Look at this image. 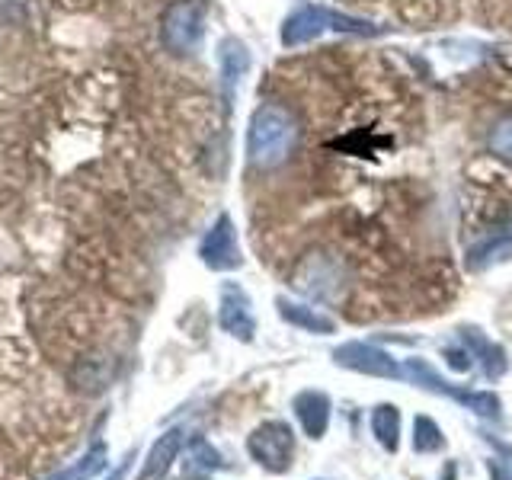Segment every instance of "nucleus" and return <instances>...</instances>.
<instances>
[{
	"label": "nucleus",
	"instance_id": "obj_6",
	"mask_svg": "<svg viewBox=\"0 0 512 480\" xmlns=\"http://www.w3.org/2000/svg\"><path fill=\"white\" fill-rule=\"evenodd\" d=\"M404 375H410L416 384H423V388H429V391L452 394L455 400H461V404H468V407H471V410H477L480 416H496V413H500V400H496L493 394H484V391H458V388H452V384L442 381L436 372H432V368H429L423 359L407 362Z\"/></svg>",
	"mask_w": 512,
	"mask_h": 480
},
{
	"label": "nucleus",
	"instance_id": "obj_13",
	"mask_svg": "<svg viewBox=\"0 0 512 480\" xmlns=\"http://www.w3.org/2000/svg\"><path fill=\"white\" fill-rule=\"evenodd\" d=\"M183 448V429H170L167 436H160L151 448L148 461H144V468L138 474V480H154V477H164L167 468L173 464V458L180 455Z\"/></svg>",
	"mask_w": 512,
	"mask_h": 480
},
{
	"label": "nucleus",
	"instance_id": "obj_18",
	"mask_svg": "<svg viewBox=\"0 0 512 480\" xmlns=\"http://www.w3.org/2000/svg\"><path fill=\"white\" fill-rule=\"evenodd\" d=\"M487 148L500 160H509V164H512V112H506V116H500L490 125Z\"/></svg>",
	"mask_w": 512,
	"mask_h": 480
},
{
	"label": "nucleus",
	"instance_id": "obj_5",
	"mask_svg": "<svg viewBox=\"0 0 512 480\" xmlns=\"http://www.w3.org/2000/svg\"><path fill=\"white\" fill-rule=\"evenodd\" d=\"M247 445H250V455L272 474H282V471H288V464H292L295 436H292V426L282 423V420L263 423L250 436Z\"/></svg>",
	"mask_w": 512,
	"mask_h": 480
},
{
	"label": "nucleus",
	"instance_id": "obj_15",
	"mask_svg": "<svg viewBox=\"0 0 512 480\" xmlns=\"http://www.w3.org/2000/svg\"><path fill=\"white\" fill-rule=\"evenodd\" d=\"M372 432L378 436V442L388 448V452H397V436H400V413L394 404H381L372 413Z\"/></svg>",
	"mask_w": 512,
	"mask_h": 480
},
{
	"label": "nucleus",
	"instance_id": "obj_21",
	"mask_svg": "<svg viewBox=\"0 0 512 480\" xmlns=\"http://www.w3.org/2000/svg\"><path fill=\"white\" fill-rule=\"evenodd\" d=\"M493 480H512V461H490Z\"/></svg>",
	"mask_w": 512,
	"mask_h": 480
},
{
	"label": "nucleus",
	"instance_id": "obj_20",
	"mask_svg": "<svg viewBox=\"0 0 512 480\" xmlns=\"http://www.w3.org/2000/svg\"><path fill=\"white\" fill-rule=\"evenodd\" d=\"M218 455L212 452V448H208L202 439L192 445V468H218Z\"/></svg>",
	"mask_w": 512,
	"mask_h": 480
},
{
	"label": "nucleus",
	"instance_id": "obj_3",
	"mask_svg": "<svg viewBox=\"0 0 512 480\" xmlns=\"http://www.w3.org/2000/svg\"><path fill=\"white\" fill-rule=\"evenodd\" d=\"M205 7L199 0H173L160 13V42L170 55H192L202 42Z\"/></svg>",
	"mask_w": 512,
	"mask_h": 480
},
{
	"label": "nucleus",
	"instance_id": "obj_22",
	"mask_svg": "<svg viewBox=\"0 0 512 480\" xmlns=\"http://www.w3.org/2000/svg\"><path fill=\"white\" fill-rule=\"evenodd\" d=\"M442 480H455V464H445V477Z\"/></svg>",
	"mask_w": 512,
	"mask_h": 480
},
{
	"label": "nucleus",
	"instance_id": "obj_11",
	"mask_svg": "<svg viewBox=\"0 0 512 480\" xmlns=\"http://www.w3.org/2000/svg\"><path fill=\"white\" fill-rule=\"evenodd\" d=\"M247 68H250L247 45L237 39H224L221 42V80H224V100H228V109L234 100V87L240 84V77L247 74Z\"/></svg>",
	"mask_w": 512,
	"mask_h": 480
},
{
	"label": "nucleus",
	"instance_id": "obj_9",
	"mask_svg": "<svg viewBox=\"0 0 512 480\" xmlns=\"http://www.w3.org/2000/svg\"><path fill=\"white\" fill-rule=\"evenodd\" d=\"M221 327L240 336V340H253V330H256V320L250 311V301L240 288L228 285L221 295Z\"/></svg>",
	"mask_w": 512,
	"mask_h": 480
},
{
	"label": "nucleus",
	"instance_id": "obj_1",
	"mask_svg": "<svg viewBox=\"0 0 512 480\" xmlns=\"http://www.w3.org/2000/svg\"><path fill=\"white\" fill-rule=\"evenodd\" d=\"M301 141L298 119L279 103H263L247 128V157L256 170H276L295 154Z\"/></svg>",
	"mask_w": 512,
	"mask_h": 480
},
{
	"label": "nucleus",
	"instance_id": "obj_8",
	"mask_svg": "<svg viewBox=\"0 0 512 480\" xmlns=\"http://www.w3.org/2000/svg\"><path fill=\"white\" fill-rule=\"evenodd\" d=\"M336 356V365L343 368H352V372H362V375H375V378H397L400 368L397 362L388 356V352H381L375 346H365V343H346L333 352Z\"/></svg>",
	"mask_w": 512,
	"mask_h": 480
},
{
	"label": "nucleus",
	"instance_id": "obj_19",
	"mask_svg": "<svg viewBox=\"0 0 512 480\" xmlns=\"http://www.w3.org/2000/svg\"><path fill=\"white\" fill-rule=\"evenodd\" d=\"M442 429L429 420V416H416V423H413V448L416 452H439L442 448Z\"/></svg>",
	"mask_w": 512,
	"mask_h": 480
},
{
	"label": "nucleus",
	"instance_id": "obj_2",
	"mask_svg": "<svg viewBox=\"0 0 512 480\" xmlns=\"http://www.w3.org/2000/svg\"><path fill=\"white\" fill-rule=\"evenodd\" d=\"M327 29H336V32H356V36H378V32H381L375 23L356 20V16L336 13V10L320 7V4H304V7H298V10L285 20V26H282V45H288V48L304 45V42L317 39L320 32H327Z\"/></svg>",
	"mask_w": 512,
	"mask_h": 480
},
{
	"label": "nucleus",
	"instance_id": "obj_23",
	"mask_svg": "<svg viewBox=\"0 0 512 480\" xmlns=\"http://www.w3.org/2000/svg\"><path fill=\"white\" fill-rule=\"evenodd\" d=\"M122 474H125V464H122V468H119V471H116V474H112V477H109V480H122Z\"/></svg>",
	"mask_w": 512,
	"mask_h": 480
},
{
	"label": "nucleus",
	"instance_id": "obj_7",
	"mask_svg": "<svg viewBox=\"0 0 512 480\" xmlns=\"http://www.w3.org/2000/svg\"><path fill=\"white\" fill-rule=\"evenodd\" d=\"M199 256L208 269H218V272H228L240 266V247H237V234H234V224L228 215H221L212 231L205 234Z\"/></svg>",
	"mask_w": 512,
	"mask_h": 480
},
{
	"label": "nucleus",
	"instance_id": "obj_17",
	"mask_svg": "<svg viewBox=\"0 0 512 480\" xmlns=\"http://www.w3.org/2000/svg\"><path fill=\"white\" fill-rule=\"evenodd\" d=\"M103 468H106V445H93L84 458H80L77 464H71L68 471H61L55 480H90L93 474H100Z\"/></svg>",
	"mask_w": 512,
	"mask_h": 480
},
{
	"label": "nucleus",
	"instance_id": "obj_4",
	"mask_svg": "<svg viewBox=\"0 0 512 480\" xmlns=\"http://www.w3.org/2000/svg\"><path fill=\"white\" fill-rule=\"evenodd\" d=\"M292 285L311 298H336L343 285V266L330 253H308L292 272Z\"/></svg>",
	"mask_w": 512,
	"mask_h": 480
},
{
	"label": "nucleus",
	"instance_id": "obj_16",
	"mask_svg": "<svg viewBox=\"0 0 512 480\" xmlns=\"http://www.w3.org/2000/svg\"><path fill=\"white\" fill-rule=\"evenodd\" d=\"M464 343H468L480 359H484V372L490 375V378H500L503 372H506V352L500 349V346H493V343H487L484 336H477L474 330L471 333H464Z\"/></svg>",
	"mask_w": 512,
	"mask_h": 480
},
{
	"label": "nucleus",
	"instance_id": "obj_14",
	"mask_svg": "<svg viewBox=\"0 0 512 480\" xmlns=\"http://www.w3.org/2000/svg\"><path fill=\"white\" fill-rule=\"evenodd\" d=\"M279 314H282V320H288V324H295L301 330H311V333H333L336 330V324L330 317L317 314L314 308H304V304H288L285 298L279 301Z\"/></svg>",
	"mask_w": 512,
	"mask_h": 480
},
{
	"label": "nucleus",
	"instance_id": "obj_10",
	"mask_svg": "<svg viewBox=\"0 0 512 480\" xmlns=\"http://www.w3.org/2000/svg\"><path fill=\"white\" fill-rule=\"evenodd\" d=\"M295 413H298L304 432H308L311 439H320L330 423V400L320 391H304L295 397Z\"/></svg>",
	"mask_w": 512,
	"mask_h": 480
},
{
	"label": "nucleus",
	"instance_id": "obj_12",
	"mask_svg": "<svg viewBox=\"0 0 512 480\" xmlns=\"http://www.w3.org/2000/svg\"><path fill=\"white\" fill-rule=\"evenodd\" d=\"M512 256V221L506 224V228L493 231L490 237H484L480 244L468 253V266L471 269H487L493 263H503Z\"/></svg>",
	"mask_w": 512,
	"mask_h": 480
}]
</instances>
